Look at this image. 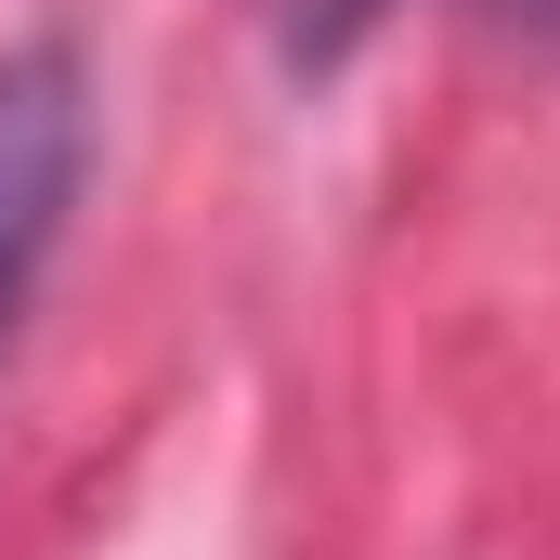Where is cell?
Listing matches in <instances>:
<instances>
[{
    "label": "cell",
    "instance_id": "obj_2",
    "mask_svg": "<svg viewBox=\"0 0 560 560\" xmlns=\"http://www.w3.org/2000/svg\"><path fill=\"white\" fill-rule=\"evenodd\" d=\"M378 13H392V0H287V52H300V66H326V52H352Z\"/></svg>",
    "mask_w": 560,
    "mask_h": 560
},
{
    "label": "cell",
    "instance_id": "obj_1",
    "mask_svg": "<svg viewBox=\"0 0 560 560\" xmlns=\"http://www.w3.org/2000/svg\"><path fill=\"white\" fill-rule=\"evenodd\" d=\"M79 156H92L79 52H66V39L0 52V339H13L26 287H39L52 235H66V209H79Z\"/></svg>",
    "mask_w": 560,
    "mask_h": 560
}]
</instances>
